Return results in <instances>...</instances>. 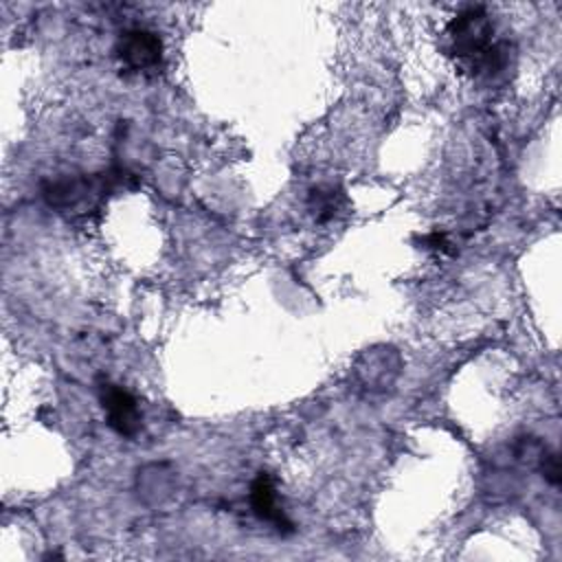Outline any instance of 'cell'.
<instances>
[{
  "instance_id": "cell-1",
  "label": "cell",
  "mask_w": 562,
  "mask_h": 562,
  "mask_svg": "<svg viewBox=\"0 0 562 562\" xmlns=\"http://www.w3.org/2000/svg\"><path fill=\"white\" fill-rule=\"evenodd\" d=\"M448 35L452 40V53L468 64V68L479 75V72H496L505 64V53L501 44L494 42V26L487 13L481 7L465 9L459 13L450 29Z\"/></svg>"
},
{
  "instance_id": "cell-2",
  "label": "cell",
  "mask_w": 562,
  "mask_h": 562,
  "mask_svg": "<svg viewBox=\"0 0 562 562\" xmlns=\"http://www.w3.org/2000/svg\"><path fill=\"white\" fill-rule=\"evenodd\" d=\"M103 178H68L50 182L44 189V198L50 206L59 209L61 213H81L94 209L105 193Z\"/></svg>"
},
{
  "instance_id": "cell-3",
  "label": "cell",
  "mask_w": 562,
  "mask_h": 562,
  "mask_svg": "<svg viewBox=\"0 0 562 562\" xmlns=\"http://www.w3.org/2000/svg\"><path fill=\"white\" fill-rule=\"evenodd\" d=\"M99 402H101V406L105 411L108 426L116 435L134 437L140 430V426H143L140 408H138L136 397L130 391H125L119 384L103 382L99 386Z\"/></svg>"
},
{
  "instance_id": "cell-4",
  "label": "cell",
  "mask_w": 562,
  "mask_h": 562,
  "mask_svg": "<svg viewBox=\"0 0 562 562\" xmlns=\"http://www.w3.org/2000/svg\"><path fill=\"white\" fill-rule=\"evenodd\" d=\"M116 53L132 70H154L162 59V42L147 29H130L121 35Z\"/></svg>"
},
{
  "instance_id": "cell-5",
  "label": "cell",
  "mask_w": 562,
  "mask_h": 562,
  "mask_svg": "<svg viewBox=\"0 0 562 562\" xmlns=\"http://www.w3.org/2000/svg\"><path fill=\"white\" fill-rule=\"evenodd\" d=\"M250 507L259 520L274 525L279 531H292V522L279 509L274 479L268 472H259L250 485Z\"/></svg>"
},
{
  "instance_id": "cell-6",
  "label": "cell",
  "mask_w": 562,
  "mask_h": 562,
  "mask_svg": "<svg viewBox=\"0 0 562 562\" xmlns=\"http://www.w3.org/2000/svg\"><path fill=\"white\" fill-rule=\"evenodd\" d=\"M340 202H342V195L334 187H327V189L318 187L310 193V209L314 211L316 220H321V222L334 217L336 211L340 209Z\"/></svg>"
},
{
  "instance_id": "cell-7",
  "label": "cell",
  "mask_w": 562,
  "mask_h": 562,
  "mask_svg": "<svg viewBox=\"0 0 562 562\" xmlns=\"http://www.w3.org/2000/svg\"><path fill=\"white\" fill-rule=\"evenodd\" d=\"M540 470H542V476L547 483H551V485L560 483V461H558L555 452H542Z\"/></svg>"
}]
</instances>
